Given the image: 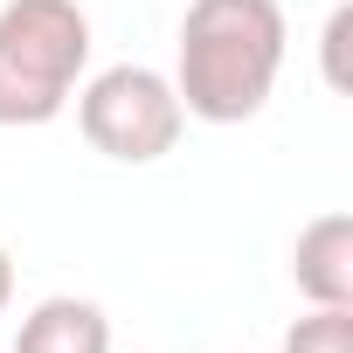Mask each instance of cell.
Returning a JSON list of instances; mask_svg holds the SVG:
<instances>
[{
    "mask_svg": "<svg viewBox=\"0 0 353 353\" xmlns=\"http://www.w3.org/2000/svg\"><path fill=\"white\" fill-rule=\"evenodd\" d=\"M77 125L83 139L118 159V166H152L181 145L188 132V111L173 97V77L166 70H145V63H111L97 70L90 83H77Z\"/></svg>",
    "mask_w": 353,
    "mask_h": 353,
    "instance_id": "3",
    "label": "cell"
},
{
    "mask_svg": "<svg viewBox=\"0 0 353 353\" xmlns=\"http://www.w3.org/2000/svg\"><path fill=\"white\" fill-rule=\"evenodd\" d=\"M90 70V14L77 0H8L0 8V125L35 132L70 111Z\"/></svg>",
    "mask_w": 353,
    "mask_h": 353,
    "instance_id": "2",
    "label": "cell"
},
{
    "mask_svg": "<svg viewBox=\"0 0 353 353\" xmlns=\"http://www.w3.org/2000/svg\"><path fill=\"white\" fill-rule=\"evenodd\" d=\"M346 35H353V8H332V21H325V35H319V56H325V83L339 90L346 83Z\"/></svg>",
    "mask_w": 353,
    "mask_h": 353,
    "instance_id": "7",
    "label": "cell"
},
{
    "mask_svg": "<svg viewBox=\"0 0 353 353\" xmlns=\"http://www.w3.org/2000/svg\"><path fill=\"white\" fill-rule=\"evenodd\" d=\"M291 284L305 305H353V215L325 208L291 243Z\"/></svg>",
    "mask_w": 353,
    "mask_h": 353,
    "instance_id": "4",
    "label": "cell"
},
{
    "mask_svg": "<svg viewBox=\"0 0 353 353\" xmlns=\"http://www.w3.org/2000/svg\"><path fill=\"white\" fill-rule=\"evenodd\" d=\"M8 353H111V319H104L97 298L56 291V298H42V305L21 312Z\"/></svg>",
    "mask_w": 353,
    "mask_h": 353,
    "instance_id": "5",
    "label": "cell"
},
{
    "mask_svg": "<svg viewBox=\"0 0 353 353\" xmlns=\"http://www.w3.org/2000/svg\"><path fill=\"white\" fill-rule=\"evenodd\" d=\"M8 305H14V256H8V243H0V319H8Z\"/></svg>",
    "mask_w": 353,
    "mask_h": 353,
    "instance_id": "8",
    "label": "cell"
},
{
    "mask_svg": "<svg viewBox=\"0 0 353 353\" xmlns=\"http://www.w3.org/2000/svg\"><path fill=\"white\" fill-rule=\"evenodd\" d=\"M284 8L277 0H188L173 42V97L201 125H250L284 77Z\"/></svg>",
    "mask_w": 353,
    "mask_h": 353,
    "instance_id": "1",
    "label": "cell"
},
{
    "mask_svg": "<svg viewBox=\"0 0 353 353\" xmlns=\"http://www.w3.org/2000/svg\"><path fill=\"white\" fill-rule=\"evenodd\" d=\"M284 353H353V305H312L305 319H291Z\"/></svg>",
    "mask_w": 353,
    "mask_h": 353,
    "instance_id": "6",
    "label": "cell"
}]
</instances>
